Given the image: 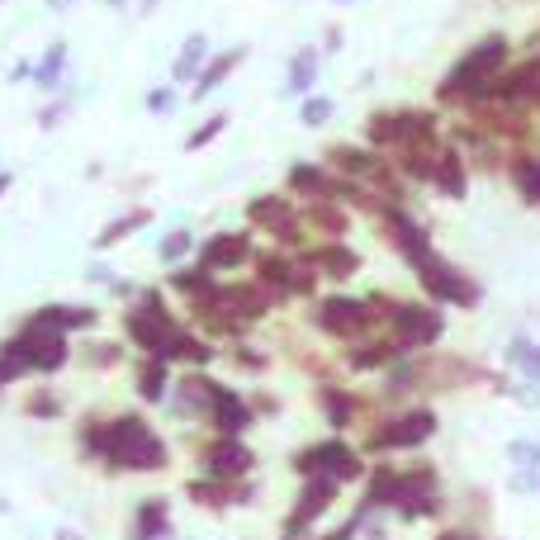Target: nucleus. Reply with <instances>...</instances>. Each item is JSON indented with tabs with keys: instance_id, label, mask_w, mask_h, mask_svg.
Listing matches in <instances>:
<instances>
[{
	"instance_id": "obj_1",
	"label": "nucleus",
	"mask_w": 540,
	"mask_h": 540,
	"mask_svg": "<svg viewBox=\"0 0 540 540\" xmlns=\"http://www.w3.org/2000/svg\"><path fill=\"white\" fill-rule=\"evenodd\" d=\"M81 455L86 460H105L119 474H157L171 460L166 441L138 413H119V417H109V422L86 417L81 422Z\"/></svg>"
},
{
	"instance_id": "obj_2",
	"label": "nucleus",
	"mask_w": 540,
	"mask_h": 540,
	"mask_svg": "<svg viewBox=\"0 0 540 540\" xmlns=\"http://www.w3.org/2000/svg\"><path fill=\"white\" fill-rule=\"evenodd\" d=\"M507 62H512V38L507 34L474 38L465 53L446 67V76L436 81V90H432L436 109H460V114H469V109L488 105V90L503 76Z\"/></svg>"
},
{
	"instance_id": "obj_3",
	"label": "nucleus",
	"mask_w": 540,
	"mask_h": 540,
	"mask_svg": "<svg viewBox=\"0 0 540 540\" xmlns=\"http://www.w3.org/2000/svg\"><path fill=\"white\" fill-rule=\"evenodd\" d=\"M370 512H398V517H432L441 507V479L436 469L417 465V469H394V465H379L370 474V488H365V503Z\"/></svg>"
},
{
	"instance_id": "obj_4",
	"label": "nucleus",
	"mask_w": 540,
	"mask_h": 540,
	"mask_svg": "<svg viewBox=\"0 0 540 540\" xmlns=\"http://www.w3.org/2000/svg\"><path fill=\"white\" fill-rule=\"evenodd\" d=\"M308 323L332 342L351 346L360 337L384 332V308H379V294H323L308 304Z\"/></svg>"
},
{
	"instance_id": "obj_5",
	"label": "nucleus",
	"mask_w": 540,
	"mask_h": 540,
	"mask_svg": "<svg viewBox=\"0 0 540 540\" xmlns=\"http://www.w3.org/2000/svg\"><path fill=\"white\" fill-rule=\"evenodd\" d=\"M432 133H441V109L436 105H389L365 119V147H375L384 157L417 143V138H432Z\"/></svg>"
},
{
	"instance_id": "obj_6",
	"label": "nucleus",
	"mask_w": 540,
	"mask_h": 540,
	"mask_svg": "<svg viewBox=\"0 0 540 540\" xmlns=\"http://www.w3.org/2000/svg\"><path fill=\"white\" fill-rule=\"evenodd\" d=\"M379 308H384V337L408 356V351H427L446 337V318L436 304H408V299H389L379 294Z\"/></svg>"
},
{
	"instance_id": "obj_7",
	"label": "nucleus",
	"mask_w": 540,
	"mask_h": 540,
	"mask_svg": "<svg viewBox=\"0 0 540 540\" xmlns=\"http://www.w3.org/2000/svg\"><path fill=\"white\" fill-rule=\"evenodd\" d=\"M185 323H176V313L166 308L162 289H138L133 304L124 308V337L147 356H166V346Z\"/></svg>"
},
{
	"instance_id": "obj_8",
	"label": "nucleus",
	"mask_w": 540,
	"mask_h": 540,
	"mask_svg": "<svg viewBox=\"0 0 540 540\" xmlns=\"http://www.w3.org/2000/svg\"><path fill=\"white\" fill-rule=\"evenodd\" d=\"M252 266H256V285L270 294V304H289V299H313L318 294V275L304 266L299 252H285V247L256 252Z\"/></svg>"
},
{
	"instance_id": "obj_9",
	"label": "nucleus",
	"mask_w": 540,
	"mask_h": 540,
	"mask_svg": "<svg viewBox=\"0 0 540 540\" xmlns=\"http://www.w3.org/2000/svg\"><path fill=\"white\" fill-rule=\"evenodd\" d=\"M413 275H417V285H422V294H427L436 308H446V304L450 308H479V299H484V289L474 285L460 266H450L441 252L427 256Z\"/></svg>"
},
{
	"instance_id": "obj_10",
	"label": "nucleus",
	"mask_w": 540,
	"mask_h": 540,
	"mask_svg": "<svg viewBox=\"0 0 540 540\" xmlns=\"http://www.w3.org/2000/svg\"><path fill=\"white\" fill-rule=\"evenodd\" d=\"M0 351H10V356L24 360L29 375H57V370L72 360V342H67L62 332H48V327H34V323L19 327Z\"/></svg>"
},
{
	"instance_id": "obj_11",
	"label": "nucleus",
	"mask_w": 540,
	"mask_h": 540,
	"mask_svg": "<svg viewBox=\"0 0 540 540\" xmlns=\"http://www.w3.org/2000/svg\"><path fill=\"white\" fill-rule=\"evenodd\" d=\"M247 223H252L256 233L275 237L289 252L308 247V228H304V218H299V204L285 195H256L252 204H247Z\"/></svg>"
},
{
	"instance_id": "obj_12",
	"label": "nucleus",
	"mask_w": 540,
	"mask_h": 540,
	"mask_svg": "<svg viewBox=\"0 0 540 540\" xmlns=\"http://www.w3.org/2000/svg\"><path fill=\"white\" fill-rule=\"evenodd\" d=\"M375 223H379V233L389 237V247H394L403 261H408V270H417L427 256L436 252V242H432V228L422 223V218H413L403 204H384L375 214Z\"/></svg>"
},
{
	"instance_id": "obj_13",
	"label": "nucleus",
	"mask_w": 540,
	"mask_h": 540,
	"mask_svg": "<svg viewBox=\"0 0 540 540\" xmlns=\"http://www.w3.org/2000/svg\"><path fill=\"white\" fill-rule=\"evenodd\" d=\"M285 195L299 199V204H318V199H337L351 209V199H356V185L342 180L327 162H294L285 171Z\"/></svg>"
},
{
	"instance_id": "obj_14",
	"label": "nucleus",
	"mask_w": 540,
	"mask_h": 540,
	"mask_svg": "<svg viewBox=\"0 0 540 540\" xmlns=\"http://www.w3.org/2000/svg\"><path fill=\"white\" fill-rule=\"evenodd\" d=\"M360 455L346 441H318V446H304L294 455V474L304 479H327V484H351L360 479Z\"/></svg>"
},
{
	"instance_id": "obj_15",
	"label": "nucleus",
	"mask_w": 540,
	"mask_h": 540,
	"mask_svg": "<svg viewBox=\"0 0 540 540\" xmlns=\"http://www.w3.org/2000/svg\"><path fill=\"white\" fill-rule=\"evenodd\" d=\"M427 436H436V413L432 408H398L389 422H379L375 436H370V446L375 455H389V450H413L422 446Z\"/></svg>"
},
{
	"instance_id": "obj_16",
	"label": "nucleus",
	"mask_w": 540,
	"mask_h": 540,
	"mask_svg": "<svg viewBox=\"0 0 540 540\" xmlns=\"http://www.w3.org/2000/svg\"><path fill=\"white\" fill-rule=\"evenodd\" d=\"M337 493H342V484H327V479H304V488H299V503H294V512L285 517V531H280V540H299L313 531V522L323 517L327 507L337 503Z\"/></svg>"
},
{
	"instance_id": "obj_17",
	"label": "nucleus",
	"mask_w": 540,
	"mask_h": 540,
	"mask_svg": "<svg viewBox=\"0 0 540 540\" xmlns=\"http://www.w3.org/2000/svg\"><path fill=\"white\" fill-rule=\"evenodd\" d=\"M195 256L209 275H223V270L247 266L256 256V242L252 233H214V237H204V242H195Z\"/></svg>"
},
{
	"instance_id": "obj_18",
	"label": "nucleus",
	"mask_w": 540,
	"mask_h": 540,
	"mask_svg": "<svg viewBox=\"0 0 540 540\" xmlns=\"http://www.w3.org/2000/svg\"><path fill=\"white\" fill-rule=\"evenodd\" d=\"M256 465V455L252 446H242L237 436H218L214 446H204L199 450V469L209 474V479H247V469Z\"/></svg>"
},
{
	"instance_id": "obj_19",
	"label": "nucleus",
	"mask_w": 540,
	"mask_h": 540,
	"mask_svg": "<svg viewBox=\"0 0 540 540\" xmlns=\"http://www.w3.org/2000/svg\"><path fill=\"white\" fill-rule=\"evenodd\" d=\"M299 256L318 280H351L360 270V252L346 242H308V247H299Z\"/></svg>"
},
{
	"instance_id": "obj_20",
	"label": "nucleus",
	"mask_w": 540,
	"mask_h": 540,
	"mask_svg": "<svg viewBox=\"0 0 540 540\" xmlns=\"http://www.w3.org/2000/svg\"><path fill=\"white\" fill-rule=\"evenodd\" d=\"M247 53H252L247 43H233V48H223V53H209L204 72H199L195 81H190V86H195V90H190V100H195V105H204V100H209V95H214V90L223 86V81H233L237 67L247 62Z\"/></svg>"
},
{
	"instance_id": "obj_21",
	"label": "nucleus",
	"mask_w": 540,
	"mask_h": 540,
	"mask_svg": "<svg viewBox=\"0 0 540 540\" xmlns=\"http://www.w3.org/2000/svg\"><path fill=\"white\" fill-rule=\"evenodd\" d=\"M24 323L34 327H48V332H62V337H72V332H90V327L100 323V313L90 304H43L34 308Z\"/></svg>"
},
{
	"instance_id": "obj_22",
	"label": "nucleus",
	"mask_w": 540,
	"mask_h": 540,
	"mask_svg": "<svg viewBox=\"0 0 540 540\" xmlns=\"http://www.w3.org/2000/svg\"><path fill=\"white\" fill-rule=\"evenodd\" d=\"M299 218H304L308 233H318V242H342L351 233V209L337 204V199H318V204H299Z\"/></svg>"
},
{
	"instance_id": "obj_23",
	"label": "nucleus",
	"mask_w": 540,
	"mask_h": 540,
	"mask_svg": "<svg viewBox=\"0 0 540 540\" xmlns=\"http://www.w3.org/2000/svg\"><path fill=\"white\" fill-rule=\"evenodd\" d=\"M209 427H214L218 436H237V432H247L252 427V408H247V398L233 394L228 384H218L214 389V403H209Z\"/></svg>"
},
{
	"instance_id": "obj_24",
	"label": "nucleus",
	"mask_w": 540,
	"mask_h": 540,
	"mask_svg": "<svg viewBox=\"0 0 540 540\" xmlns=\"http://www.w3.org/2000/svg\"><path fill=\"white\" fill-rule=\"evenodd\" d=\"M432 190H436V195H446V199H465V195H469V166H465L460 147L450 143V138L441 143V152H436Z\"/></svg>"
},
{
	"instance_id": "obj_25",
	"label": "nucleus",
	"mask_w": 540,
	"mask_h": 540,
	"mask_svg": "<svg viewBox=\"0 0 540 540\" xmlns=\"http://www.w3.org/2000/svg\"><path fill=\"white\" fill-rule=\"evenodd\" d=\"M67 67H72V48H67V38H53L43 57L34 62V90L38 95H57V90L67 86Z\"/></svg>"
},
{
	"instance_id": "obj_26",
	"label": "nucleus",
	"mask_w": 540,
	"mask_h": 540,
	"mask_svg": "<svg viewBox=\"0 0 540 540\" xmlns=\"http://www.w3.org/2000/svg\"><path fill=\"white\" fill-rule=\"evenodd\" d=\"M318 76H323V48L304 43L299 53L289 57V67H285V95H289V100H304V95H313Z\"/></svg>"
},
{
	"instance_id": "obj_27",
	"label": "nucleus",
	"mask_w": 540,
	"mask_h": 540,
	"mask_svg": "<svg viewBox=\"0 0 540 540\" xmlns=\"http://www.w3.org/2000/svg\"><path fill=\"white\" fill-rule=\"evenodd\" d=\"M503 166H507V176H512V185H517V195L540 209V152H531V147H512Z\"/></svg>"
},
{
	"instance_id": "obj_28",
	"label": "nucleus",
	"mask_w": 540,
	"mask_h": 540,
	"mask_svg": "<svg viewBox=\"0 0 540 540\" xmlns=\"http://www.w3.org/2000/svg\"><path fill=\"white\" fill-rule=\"evenodd\" d=\"M171 536V503L166 498H143L128 526V540H162Z\"/></svg>"
},
{
	"instance_id": "obj_29",
	"label": "nucleus",
	"mask_w": 540,
	"mask_h": 540,
	"mask_svg": "<svg viewBox=\"0 0 540 540\" xmlns=\"http://www.w3.org/2000/svg\"><path fill=\"white\" fill-rule=\"evenodd\" d=\"M209 53H214V48H209V34H185L176 62H171V81H176V86H190V81L204 72Z\"/></svg>"
},
{
	"instance_id": "obj_30",
	"label": "nucleus",
	"mask_w": 540,
	"mask_h": 540,
	"mask_svg": "<svg viewBox=\"0 0 540 540\" xmlns=\"http://www.w3.org/2000/svg\"><path fill=\"white\" fill-rule=\"evenodd\" d=\"M147 223H152V209H147V204H138V209H124V214L114 218V223H105V228L95 233V252H109V247L128 242L133 233H143Z\"/></svg>"
},
{
	"instance_id": "obj_31",
	"label": "nucleus",
	"mask_w": 540,
	"mask_h": 540,
	"mask_svg": "<svg viewBox=\"0 0 540 540\" xmlns=\"http://www.w3.org/2000/svg\"><path fill=\"white\" fill-rule=\"evenodd\" d=\"M318 408H323V417L332 427H351L360 417V398L337 389V384H323V389H318Z\"/></svg>"
},
{
	"instance_id": "obj_32",
	"label": "nucleus",
	"mask_w": 540,
	"mask_h": 540,
	"mask_svg": "<svg viewBox=\"0 0 540 540\" xmlns=\"http://www.w3.org/2000/svg\"><path fill=\"white\" fill-rule=\"evenodd\" d=\"M133 379H138V394L147 398V403H162L166 394H171V365H166L162 356H147L138 370H133Z\"/></svg>"
},
{
	"instance_id": "obj_33",
	"label": "nucleus",
	"mask_w": 540,
	"mask_h": 540,
	"mask_svg": "<svg viewBox=\"0 0 540 540\" xmlns=\"http://www.w3.org/2000/svg\"><path fill=\"white\" fill-rule=\"evenodd\" d=\"M332 114H337V100L332 95H304V105H299V124L304 128H323V124H332Z\"/></svg>"
},
{
	"instance_id": "obj_34",
	"label": "nucleus",
	"mask_w": 540,
	"mask_h": 540,
	"mask_svg": "<svg viewBox=\"0 0 540 540\" xmlns=\"http://www.w3.org/2000/svg\"><path fill=\"white\" fill-rule=\"evenodd\" d=\"M507 360L522 370L526 379H540V342H531V337H512V346H507Z\"/></svg>"
},
{
	"instance_id": "obj_35",
	"label": "nucleus",
	"mask_w": 540,
	"mask_h": 540,
	"mask_svg": "<svg viewBox=\"0 0 540 540\" xmlns=\"http://www.w3.org/2000/svg\"><path fill=\"white\" fill-rule=\"evenodd\" d=\"M72 105H76V95H72L67 86L57 90V95H48V105L38 109V128H43V133H53V128L62 124L67 114H72Z\"/></svg>"
},
{
	"instance_id": "obj_36",
	"label": "nucleus",
	"mask_w": 540,
	"mask_h": 540,
	"mask_svg": "<svg viewBox=\"0 0 540 540\" xmlns=\"http://www.w3.org/2000/svg\"><path fill=\"white\" fill-rule=\"evenodd\" d=\"M223 128H228V114L218 109V114H209L204 124H195V133L185 138V152H204L209 143H218V138H223Z\"/></svg>"
},
{
	"instance_id": "obj_37",
	"label": "nucleus",
	"mask_w": 540,
	"mask_h": 540,
	"mask_svg": "<svg viewBox=\"0 0 540 540\" xmlns=\"http://www.w3.org/2000/svg\"><path fill=\"white\" fill-rule=\"evenodd\" d=\"M190 252H195V237H190V228H176V233H166L162 242H157V256H162L166 266H180Z\"/></svg>"
},
{
	"instance_id": "obj_38",
	"label": "nucleus",
	"mask_w": 540,
	"mask_h": 540,
	"mask_svg": "<svg viewBox=\"0 0 540 540\" xmlns=\"http://www.w3.org/2000/svg\"><path fill=\"white\" fill-rule=\"evenodd\" d=\"M143 105H147V114H157V119L176 114V109H180V86H176V81H171V86H152Z\"/></svg>"
},
{
	"instance_id": "obj_39",
	"label": "nucleus",
	"mask_w": 540,
	"mask_h": 540,
	"mask_svg": "<svg viewBox=\"0 0 540 540\" xmlns=\"http://www.w3.org/2000/svg\"><path fill=\"white\" fill-rule=\"evenodd\" d=\"M81 356H86V365H95V370H109V365H119V360H124V351H119L114 342H86Z\"/></svg>"
},
{
	"instance_id": "obj_40",
	"label": "nucleus",
	"mask_w": 540,
	"mask_h": 540,
	"mask_svg": "<svg viewBox=\"0 0 540 540\" xmlns=\"http://www.w3.org/2000/svg\"><path fill=\"white\" fill-rule=\"evenodd\" d=\"M24 375H29V370H24V360L10 356V351H0V389H10V384H19Z\"/></svg>"
},
{
	"instance_id": "obj_41",
	"label": "nucleus",
	"mask_w": 540,
	"mask_h": 540,
	"mask_svg": "<svg viewBox=\"0 0 540 540\" xmlns=\"http://www.w3.org/2000/svg\"><path fill=\"white\" fill-rule=\"evenodd\" d=\"M62 413V403H57L53 394H34L29 398V417H57Z\"/></svg>"
},
{
	"instance_id": "obj_42",
	"label": "nucleus",
	"mask_w": 540,
	"mask_h": 540,
	"mask_svg": "<svg viewBox=\"0 0 540 540\" xmlns=\"http://www.w3.org/2000/svg\"><path fill=\"white\" fill-rule=\"evenodd\" d=\"M512 460H522V465H536V460H540V446H531V441H517V446H512Z\"/></svg>"
},
{
	"instance_id": "obj_43",
	"label": "nucleus",
	"mask_w": 540,
	"mask_h": 540,
	"mask_svg": "<svg viewBox=\"0 0 540 540\" xmlns=\"http://www.w3.org/2000/svg\"><path fill=\"white\" fill-rule=\"evenodd\" d=\"M10 81H34V62H15L10 67Z\"/></svg>"
},
{
	"instance_id": "obj_44",
	"label": "nucleus",
	"mask_w": 540,
	"mask_h": 540,
	"mask_svg": "<svg viewBox=\"0 0 540 540\" xmlns=\"http://www.w3.org/2000/svg\"><path fill=\"white\" fill-rule=\"evenodd\" d=\"M342 48V29H327V43H323V57H332Z\"/></svg>"
},
{
	"instance_id": "obj_45",
	"label": "nucleus",
	"mask_w": 540,
	"mask_h": 540,
	"mask_svg": "<svg viewBox=\"0 0 540 540\" xmlns=\"http://www.w3.org/2000/svg\"><path fill=\"white\" fill-rule=\"evenodd\" d=\"M436 540H484V536H474V531H441Z\"/></svg>"
},
{
	"instance_id": "obj_46",
	"label": "nucleus",
	"mask_w": 540,
	"mask_h": 540,
	"mask_svg": "<svg viewBox=\"0 0 540 540\" xmlns=\"http://www.w3.org/2000/svg\"><path fill=\"white\" fill-rule=\"evenodd\" d=\"M10 185H15V176H10V171H0V195H5Z\"/></svg>"
},
{
	"instance_id": "obj_47",
	"label": "nucleus",
	"mask_w": 540,
	"mask_h": 540,
	"mask_svg": "<svg viewBox=\"0 0 540 540\" xmlns=\"http://www.w3.org/2000/svg\"><path fill=\"white\" fill-rule=\"evenodd\" d=\"M109 10H124V5H133V0H105Z\"/></svg>"
},
{
	"instance_id": "obj_48",
	"label": "nucleus",
	"mask_w": 540,
	"mask_h": 540,
	"mask_svg": "<svg viewBox=\"0 0 540 540\" xmlns=\"http://www.w3.org/2000/svg\"><path fill=\"white\" fill-rule=\"evenodd\" d=\"M57 540H81V536H72V531H62V536H57Z\"/></svg>"
},
{
	"instance_id": "obj_49",
	"label": "nucleus",
	"mask_w": 540,
	"mask_h": 540,
	"mask_svg": "<svg viewBox=\"0 0 540 540\" xmlns=\"http://www.w3.org/2000/svg\"><path fill=\"white\" fill-rule=\"evenodd\" d=\"M332 5H351V0H332Z\"/></svg>"
},
{
	"instance_id": "obj_50",
	"label": "nucleus",
	"mask_w": 540,
	"mask_h": 540,
	"mask_svg": "<svg viewBox=\"0 0 540 540\" xmlns=\"http://www.w3.org/2000/svg\"><path fill=\"white\" fill-rule=\"evenodd\" d=\"M162 540H171V536H162Z\"/></svg>"
},
{
	"instance_id": "obj_51",
	"label": "nucleus",
	"mask_w": 540,
	"mask_h": 540,
	"mask_svg": "<svg viewBox=\"0 0 540 540\" xmlns=\"http://www.w3.org/2000/svg\"><path fill=\"white\" fill-rule=\"evenodd\" d=\"M299 540H308V536H299Z\"/></svg>"
}]
</instances>
